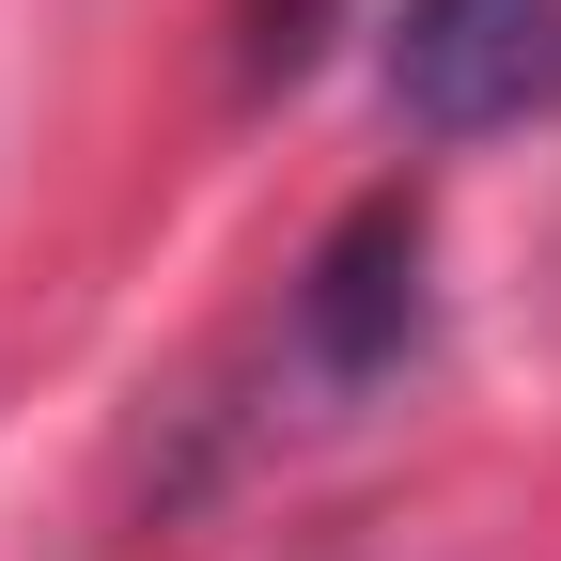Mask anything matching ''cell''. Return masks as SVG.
<instances>
[{"mask_svg":"<svg viewBox=\"0 0 561 561\" xmlns=\"http://www.w3.org/2000/svg\"><path fill=\"white\" fill-rule=\"evenodd\" d=\"M390 110L421 140H500L561 110V0H405L390 16Z\"/></svg>","mask_w":561,"mask_h":561,"instance_id":"1","label":"cell"},{"mask_svg":"<svg viewBox=\"0 0 561 561\" xmlns=\"http://www.w3.org/2000/svg\"><path fill=\"white\" fill-rule=\"evenodd\" d=\"M405 328H421V203H359L328 234V265H312V359L375 375Z\"/></svg>","mask_w":561,"mask_h":561,"instance_id":"2","label":"cell"}]
</instances>
